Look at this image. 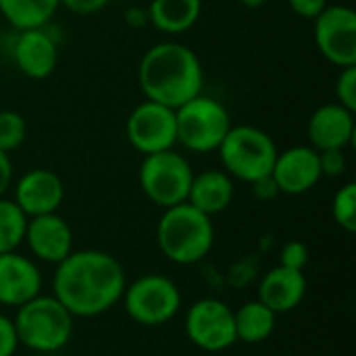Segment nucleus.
Returning a JSON list of instances; mask_svg holds the SVG:
<instances>
[{
    "instance_id": "bb28decb",
    "label": "nucleus",
    "mask_w": 356,
    "mask_h": 356,
    "mask_svg": "<svg viewBox=\"0 0 356 356\" xmlns=\"http://www.w3.org/2000/svg\"><path fill=\"white\" fill-rule=\"evenodd\" d=\"M280 265L288 267V269L305 271V267L309 265V248L298 240L284 244V248L280 252Z\"/></svg>"
},
{
    "instance_id": "5701e85b",
    "label": "nucleus",
    "mask_w": 356,
    "mask_h": 356,
    "mask_svg": "<svg viewBox=\"0 0 356 356\" xmlns=\"http://www.w3.org/2000/svg\"><path fill=\"white\" fill-rule=\"evenodd\" d=\"M27 229V215L15 204V200L0 198V254L15 252L23 240Z\"/></svg>"
},
{
    "instance_id": "dca6fc26",
    "label": "nucleus",
    "mask_w": 356,
    "mask_h": 356,
    "mask_svg": "<svg viewBox=\"0 0 356 356\" xmlns=\"http://www.w3.org/2000/svg\"><path fill=\"white\" fill-rule=\"evenodd\" d=\"M356 134L355 113L338 102L319 106L307 123L309 146L321 150H346Z\"/></svg>"
},
{
    "instance_id": "9b49d317",
    "label": "nucleus",
    "mask_w": 356,
    "mask_h": 356,
    "mask_svg": "<svg viewBox=\"0 0 356 356\" xmlns=\"http://www.w3.org/2000/svg\"><path fill=\"white\" fill-rule=\"evenodd\" d=\"M186 334L194 346L207 353H221L234 346L236 323L234 311L217 298L196 300L186 315Z\"/></svg>"
},
{
    "instance_id": "20e7f679",
    "label": "nucleus",
    "mask_w": 356,
    "mask_h": 356,
    "mask_svg": "<svg viewBox=\"0 0 356 356\" xmlns=\"http://www.w3.org/2000/svg\"><path fill=\"white\" fill-rule=\"evenodd\" d=\"M73 319L75 317L54 296L38 294L19 307L13 323L19 344L33 353L52 355L71 342Z\"/></svg>"
},
{
    "instance_id": "39448f33",
    "label": "nucleus",
    "mask_w": 356,
    "mask_h": 356,
    "mask_svg": "<svg viewBox=\"0 0 356 356\" xmlns=\"http://www.w3.org/2000/svg\"><path fill=\"white\" fill-rule=\"evenodd\" d=\"M217 152L229 177L252 184L271 173L280 150L265 129L257 125H232Z\"/></svg>"
},
{
    "instance_id": "f8f14e48",
    "label": "nucleus",
    "mask_w": 356,
    "mask_h": 356,
    "mask_svg": "<svg viewBox=\"0 0 356 356\" xmlns=\"http://www.w3.org/2000/svg\"><path fill=\"white\" fill-rule=\"evenodd\" d=\"M271 177L275 179L280 194L298 196L313 190L321 181L319 152L307 144L290 146L277 152Z\"/></svg>"
},
{
    "instance_id": "412c9836",
    "label": "nucleus",
    "mask_w": 356,
    "mask_h": 356,
    "mask_svg": "<svg viewBox=\"0 0 356 356\" xmlns=\"http://www.w3.org/2000/svg\"><path fill=\"white\" fill-rule=\"evenodd\" d=\"M277 315L267 309L261 300H250L234 311L236 323V340L244 344H261L275 330Z\"/></svg>"
},
{
    "instance_id": "a878e982",
    "label": "nucleus",
    "mask_w": 356,
    "mask_h": 356,
    "mask_svg": "<svg viewBox=\"0 0 356 356\" xmlns=\"http://www.w3.org/2000/svg\"><path fill=\"white\" fill-rule=\"evenodd\" d=\"M336 102L356 113V65L340 69L336 79Z\"/></svg>"
},
{
    "instance_id": "6e6552de",
    "label": "nucleus",
    "mask_w": 356,
    "mask_h": 356,
    "mask_svg": "<svg viewBox=\"0 0 356 356\" xmlns=\"http://www.w3.org/2000/svg\"><path fill=\"white\" fill-rule=\"evenodd\" d=\"M121 298L129 319L144 327L165 325L181 309V292L177 284L159 273L138 277L131 286H125Z\"/></svg>"
},
{
    "instance_id": "2eb2a0df",
    "label": "nucleus",
    "mask_w": 356,
    "mask_h": 356,
    "mask_svg": "<svg viewBox=\"0 0 356 356\" xmlns=\"http://www.w3.org/2000/svg\"><path fill=\"white\" fill-rule=\"evenodd\" d=\"M15 204L29 217L56 213L65 200V184L50 169H31L15 184Z\"/></svg>"
},
{
    "instance_id": "473e14b6",
    "label": "nucleus",
    "mask_w": 356,
    "mask_h": 356,
    "mask_svg": "<svg viewBox=\"0 0 356 356\" xmlns=\"http://www.w3.org/2000/svg\"><path fill=\"white\" fill-rule=\"evenodd\" d=\"M10 184H13V161L6 152L0 150V198L6 194Z\"/></svg>"
},
{
    "instance_id": "4468645a",
    "label": "nucleus",
    "mask_w": 356,
    "mask_h": 356,
    "mask_svg": "<svg viewBox=\"0 0 356 356\" xmlns=\"http://www.w3.org/2000/svg\"><path fill=\"white\" fill-rule=\"evenodd\" d=\"M23 242L29 246L35 259L50 265H58L73 252L71 225L58 213L29 217Z\"/></svg>"
},
{
    "instance_id": "c85d7f7f",
    "label": "nucleus",
    "mask_w": 356,
    "mask_h": 356,
    "mask_svg": "<svg viewBox=\"0 0 356 356\" xmlns=\"http://www.w3.org/2000/svg\"><path fill=\"white\" fill-rule=\"evenodd\" d=\"M19 338L13 319L0 313V356H13L17 353Z\"/></svg>"
},
{
    "instance_id": "4be33fe9",
    "label": "nucleus",
    "mask_w": 356,
    "mask_h": 356,
    "mask_svg": "<svg viewBox=\"0 0 356 356\" xmlns=\"http://www.w3.org/2000/svg\"><path fill=\"white\" fill-rule=\"evenodd\" d=\"M58 0H0V15L17 29L46 27L56 15Z\"/></svg>"
},
{
    "instance_id": "1a4fd4ad",
    "label": "nucleus",
    "mask_w": 356,
    "mask_h": 356,
    "mask_svg": "<svg viewBox=\"0 0 356 356\" xmlns=\"http://www.w3.org/2000/svg\"><path fill=\"white\" fill-rule=\"evenodd\" d=\"M319 54L336 67L356 65V13L346 4H327L313 19Z\"/></svg>"
},
{
    "instance_id": "c756f323",
    "label": "nucleus",
    "mask_w": 356,
    "mask_h": 356,
    "mask_svg": "<svg viewBox=\"0 0 356 356\" xmlns=\"http://www.w3.org/2000/svg\"><path fill=\"white\" fill-rule=\"evenodd\" d=\"M286 2L298 17L311 19V21L330 4V0H286Z\"/></svg>"
},
{
    "instance_id": "7c9ffc66",
    "label": "nucleus",
    "mask_w": 356,
    "mask_h": 356,
    "mask_svg": "<svg viewBox=\"0 0 356 356\" xmlns=\"http://www.w3.org/2000/svg\"><path fill=\"white\" fill-rule=\"evenodd\" d=\"M60 6H65L67 10L75 13V15H94L100 13L111 0H58Z\"/></svg>"
},
{
    "instance_id": "b1692460",
    "label": "nucleus",
    "mask_w": 356,
    "mask_h": 356,
    "mask_svg": "<svg viewBox=\"0 0 356 356\" xmlns=\"http://www.w3.org/2000/svg\"><path fill=\"white\" fill-rule=\"evenodd\" d=\"M332 217L334 221L348 234L356 232V184H344L332 200Z\"/></svg>"
},
{
    "instance_id": "0eeeda50",
    "label": "nucleus",
    "mask_w": 356,
    "mask_h": 356,
    "mask_svg": "<svg viewBox=\"0 0 356 356\" xmlns=\"http://www.w3.org/2000/svg\"><path fill=\"white\" fill-rule=\"evenodd\" d=\"M138 179L142 192L150 202L161 209H169L188 200L194 171L188 159L171 148L146 154L140 165Z\"/></svg>"
},
{
    "instance_id": "cd10ccee",
    "label": "nucleus",
    "mask_w": 356,
    "mask_h": 356,
    "mask_svg": "<svg viewBox=\"0 0 356 356\" xmlns=\"http://www.w3.org/2000/svg\"><path fill=\"white\" fill-rule=\"evenodd\" d=\"M319 167H321V175H325V177L344 175V171H346L344 150H321L319 152Z\"/></svg>"
},
{
    "instance_id": "f704fd0d",
    "label": "nucleus",
    "mask_w": 356,
    "mask_h": 356,
    "mask_svg": "<svg viewBox=\"0 0 356 356\" xmlns=\"http://www.w3.org/2000/svg\"><path fill=\"white\" fill-rule=\"evenodd\" d=\"M242 6H246V8H261V6H265L269 0H238Z\"/></svg>"
},
{
    "instance_id": "72a5a7b5",
    "label": "nucleus",
    "mask_w": 356,
    "mask_h": 356,
    "mask_svg": "<svg viewBox=\"0 0 356 356\" xmlns=\"http://www.w3.org/2000/svg\"><path fill=\"white\" fill-rule=\"evenodd\" d=\"M125 23L129 25V27H144L146 23H148V10L146 8H140V6H129L127 10H125Z\"/></svg>"
},
{
    "instance_id": "f3484780",
    "label": "nucleus",
    "mask_w": 356,
    "mask_h": 356,
    "mask_svg": "<svg viewBox=\"0 0 356 356\" xmlns=\"http://www.w3.org/2000/svg\"><path fill=\"white\" fill-rule=\"evenodd\" d=\"M42 292V273L38 265L15 252L0 254V305L21 307Z\"/></svg>"
},
{
    "instance_id": "7ed1b4c3",
    "label": "nucleus",
    "mask_w": 356,
    "mask_h": 356,
    "mask_svg": "<svg viewBox=\"0 0 356 356\" xmlns=\"http://www.w3.org/2000/svg\"><path fill=\"white\" fill-rule=\"evenodd\" d=\"M156 242L171 263L194 265L202 261L215 244L213 219L190 202L169 207L156 223Z\"/></svg>"
},
{
    "instance_id": "2f4dec72",
    "label": "nucleus",
    "mask_w": 356,
    "mask_h": 356,
    "mask_svg": "<svg viewBox=\"0 0 356 356\" xmlns=\"http://www.w3.org/2000/svg\"><path fill=\"white\" fill-rule=\"evenodd\" d=\"M250 186H252V192H254V196L259 200H273V198L280 196V188H277L275 179L271 177V173L261 177V179H257V181H252Z\"/></svg>"
},
{
    "instance_id": "423d86ee",
    "label": "nucleus",
    "mask_w": 356,
    "mask_h": 356,
    "mask_svg": "<svg viewBox=\"0 0 356 356\" xmlns=\"http://www.w3.org/2000/svg\"><path fill=\"white\" fill-rule=\"evenodd\" d=\"M232 127V119L223 102L213 96L198 94L175 108L177 144L196 154L215 152Z\"/></svg>"
},
{
    "instance_id": "a211bd4d",
    "label": "nucleus",
    "mask_w": 356,
    "mask_h": 356,
    "mask_svg": "<svg viewBox=\"0 0 356 356\" xmlns=\"http://www.w3.org/2000/svg\"><path fill=\"white\" fill-rule=\"evenodd\" d=\"M307 296V275L305 271L288 269V267H273L261 280L259 286V300L271 309L275 315L294 311Z\"/></svg>"
},
{
    "instance_id": "6ab92c4d",
    "label": "nucleus",
    "mask_w": 356,
    "mask_h": 356,
    "mask_svg": "<svg viewBox=\"0 0 356 356\" xmlns=\"http://www.w3.org/2000/svg\"><path fill=\"white\" fill-rule=\"evenodd\" d=\"M234 200V179L219 169H209L194 175L188 200L200 213L213 217L223 213Z\"/></svg>"
},
{
    "instance_id": "f257e3e1",
    "label": "nucleus",
    "mask_w": 356,
    "mask_h": 356,
    "mask_svg": "<svg viewBox=\"0 0 356 356\" xmlns=\"http://www.w3.org/2000/svg\"><path fill=\"white\" fill-rule=\"evenodd\" d=\"M52 292L73 317H98L121 300L125 271L108 252L73 250L56 265Z\"/></svg>"
},
{
    "instance_id": "f03ea898",
    "label": "nucleus",
    "mask_w": 356,
    "mask_h": 356,
    "mask_svg": "<svg viewBox=\"0 0 356 356\" xmlns=\"http://www.w3.org/2000/svg\"><path fill=\"white\" fill-rule=\"evenodd\" d=\"M138 81L146 100L179 108L194 96L202 94L204 67L190 46L179 42H159L142 54Z\"/></svg>"
},
{
    "instance_id": "aec40b11",
    "label": "nucleus",
    "mask_w": 356,
    "mask_h": 356,
    "mask_svg": "<svg viewBox=\"0 0 356 356\" xmlns=\"http://www.w3.org/2000/svg\"><path fill=\"white\" fill-rule=\"evenodd\" d=\"M148 23L163 33H184L202 15V0H150Z\"/></svg>"
},
{
    "instance_id": "ddd939ff",
    "label": "nucleus",
    "mask_w": 356,
    "mask_h": 356,
    "mask_svg": "<svg viewBox=\"0 0 356 356\" xmlns=\"http://www.w3.org/2000/svg\"><path fill=\"white\" fill-rule=\"evenodd\" d=\"M10 58L15 67L29 79H46L58 65V44L46 27L17 31Z\"/></svg>"
},
{
    "instance_id": "393cba45",
    "label": "nucleus",
    "mask_w": 356,
    "mask_h": 356,
    "mask_svg": "<svg viewBox=\"0 0 356 356\" xmlns=\"http://www.w3.org/2000/svg\"><path fill=\"white\" fill-rule=\"evenodd\" d=\"M27 138V123L17 111H0V150L10 154Z\"/></svg>"
},
{
    "instance_id": "9d476101",
    "label": "nucleus",
    "mask_w": 356,
    "mask_h": 356,
    "mask_svg": "<svg viewBox=\"0 0 356 356\" xmlns=\"http://www.w3.org/2000/svg\"><path fill=\"white\" fill-rule=\"evenodd\" d=\"M125 136L134 150L140 154H154L171 150L177 144L175 108L144 100L127 117Z\"/></svg>"
}]
</instances>
